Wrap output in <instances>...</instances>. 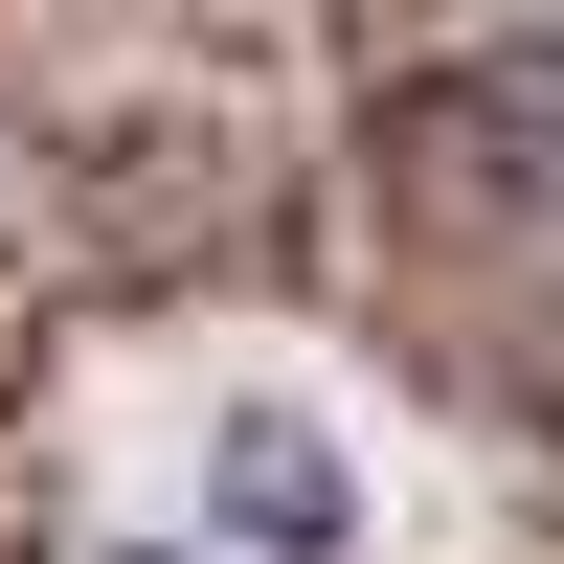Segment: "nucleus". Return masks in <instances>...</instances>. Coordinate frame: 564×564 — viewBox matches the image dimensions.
I'll use <instances>...</instances> for the list:
<instances>
[{
	"label": "nucleus",
	"instance_id": "f257e3e1",
	"mask_svg": "<svg viewBox=\"0 0 564 564\" xmlns=\"http://www.w3.org/2000/svg\"><path fill=\"white\" fill-rule=\"evenodd\" d=\"M339 452L294 430V406H226V542H271V564H339Z\"/></svg>",
	"mask_w": 564,
	"mask_h": 564
}]
</instances>
